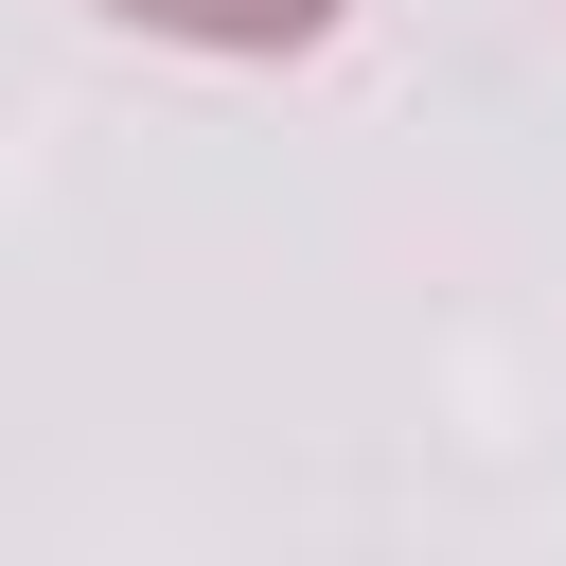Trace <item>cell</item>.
I'll use <instances>...</instances> for the list:
<instances>
[{
  "label": "cell",
  "instance_id": "6da1fadb",
  "mask_svg": "<svg viewBox=\"0 0 566 566\" xmlns=\"http://www.w3.org/2000/svg\"><path fill=\"white\" fill-rule=\"evenodd\" d=\"M88 18L177 35V53H318V35H336V0H88Z\"/></svg>",
  "mask_w": 566,
  "mask_h": 566
}]
</instances>
